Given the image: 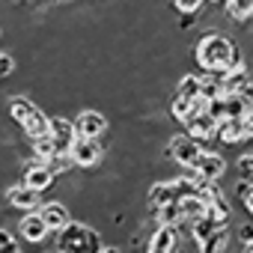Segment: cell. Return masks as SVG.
Segmentation results:
<instances>
[{"label":"cell","mask_w":253,"mask_h":253,"mask_svg":"<svg viewBox=\"0 0 253 253\" xmlns=\"http://www.w3.org/2000/svg\"><path fill=\"white\" fill-rule=\"evenodd\" d=\"M197 63L206 69V72H226V69H235V66H244L241 63V51L235 48V42H229L226 36L220 33H206L200 36L197 42Z\"/></svg>","instance_id":"cell-1"},{"label":"cell","mask_w":253,"mask_h":253,"mask_svg":"<svg viewBox=\"0 0 253 253\" xmlns=\"http://www.w3.org/2000/svg\"><path fill=\"white\" fill-rule=\"evenodd\" d=\"M101 235L84 223H75L69 220L63 229H60V238H57V253H101Z\"/></svg>","instance_id":"cell-2"},{"label":"cell","mask_w":253,"mask_h":253,"mask_svg":"<svg viewBox=\"0 0 253 253\" xmlns=\"http://www.w3.org/2000/svg\"><path fill=\"white\" fill-rule=\"evenodd\" d=\"M170 158L176 161V164H182L185 170H191L197 161H200V155H203V146H200V140L197 137H191V134H179V137H173L170 140Z\"/></svg>","instance_id":"cell-3"},{"label":"cell","mask_w":253,"mask_h":253,"mask_svg":"<svg viewBox=\"0 0 253 253\" xmlns=\"http://www.w3.org/2000/svg\"><path fill=\"white\" fill-rule=\"evenodd\" d=\"M69 155H72L75 167H84V170H92L101 164V146H98V140H89V137H78Z\"/></svg>","instance_id":"cell-4"},{"label":"cell","mask_w":253,"mask_h":253,"mask_svg":"<svg viewBox=\"0 0 253 253\" xmlns=\"http://www.w3.org/2000/svg\"><path fill=\"white\" fill-rule=\"evenodd\" d=\"M51 137H54V146L60 155H69L75 140H78V128L75 122H69L66 116H51Z\"/></svg>","instance_id":"cell-5"},{"label":"cell","mask_w":253,"mask_h":253,"mask_svg":"<svg viewBox=\"0 0 253 253\" xmlns=\"http://www.w3.org/2000/svg\"><path fill=\"white\" fill-rule=\"evenodd\" d=\"M75 128H78V137L98 140V137L107 131V119H104L98 110H84V113L75 119Z\"/></svg>","instance_id":"cell-6"},{"label":"cell","mask_w":253,"mask_h":253,"mask_svg":"<svg viewBox=\"0 0 253 253\" xmlns=\"http://www.w3.org/2000/svg\"><path fill=\"white\" fill-rule=\"evenodd\" d=\"M24 185L36 188V191H48V188L54 185V170H51L48 164H42V161L33 158V161L24 167Z\"/></svg>","instance_id":"cell-7"},{"label":"cell","mask_w":253,"mask_h":253,"mask_svg":"<svg viewBox=\"0 0 253 253\" xmlns=\"http://www.w3.org/2000/svg\"><path fill=\"white\" fill-rule=\"evenodd\" d=\"M39 194L42 191H36V188H30V185H15V188H9V194H6V200H9V206L12 209H18V211H33V209H39Z\"/></svg>","instance_id":"cell-8"},{"label":"cell","mask_w":253,"mask_h":253,"mask_svg":"<svg viewBox=\"0 0 253 253\" xmlns=\"http://www.w3.org/2000/svg\"><path fill=\"white\" fill-rule=\"evenodd\" d=\"M176 250V226H155L146 241V253H173Z\"/></svg>","instance_id":"cell-9"},{"label":"cell","mask_w":253,"mask_h":253,"mask_svg":"<svg viewBox=\"0 0 253 253\" xmlns=\"http://www.w3.org/2000/svg\"><path fill=\"white\" fill-rule=\"evenodd\" d=\"M217 125H220V122H217L211 113H197L194 119L185 122V131H188L191 137H197V140H209V137L217 134Z\"/></svg>","instance_id":"cell-10"},{"label":"cell","mask_w":253,"mask_h":253,"mask_svg":"<svg viewBox=\"0 0 253 253\" xmlns=\"http://www.w3.org/2000/svg\"><path fill=\"white\" fill-rule=\"evenodd\" d=\"M217 140H220V143H226V146H235V143L247 140V131H244V116H241V119H235V116L223 119V122L217 125Z\"/></svg>","instance_id":"cell-11"},{"label":"cell","mask_w":253,"mask_h":253,"mask_svg":"<svg viewBox=\"0 0 253 253\" xmlns=\"http://www.w3.org/2000/svg\"><path fill=\"white\" fill-rule=\"evenodd\" d=\"M194 170H197L203 179H220V176H223V170H226V161H223L217 152H203V155H200V161L194 164Z\"/></svg>","instance_id":"cell-12"},{"label":"cell","mask_w":253,"mask_h":253,"mask_svg":"<svg viewBox=\"0 0 253 253\" xmlns=\"http://www.w3.org/2000/svg\"><path fill=\"white\" fill-rule=\"evenodd\" d=\"M247 84H253V78H250V69H247V66H235V69H226V72H223V92H226V95L241 92Z\"/></svg>","instance_id":"cell-13"},{"label":"cell","mask_w":253,"mask_h":253,"mask_svg":"<svg viewBox=\"0 0 253 253\" xmlns=\"http://www.w3.org/2000/svg\"><path fill=\"white\" fill-rule=\"evenodd\" d=\"M51 229H48V223H45V217L42 214H27L24 220H21V235L30 241V244H39V241H45V235H48Z\"/></svg>","instance_id":"cell-14"},{"label":"cell","mask_w":253,"mask_h":253,"mask_svg":"<svg viewBox=\"0 0 253 253\" xmlns=\"http://www.w3.org/2000/svg\"><path fill=\"white\" fill-rule=\"evenodd\" d=\"M21 128H24V134L30 137V140H36V137H45V134H51V116H45L39 107L24 119V125H21Z\"/></svg>","instance_id":"cell-15"},{"label":"cell","mask_w":253,"mask_h":253,"mask_svg":"<svg viewBox=\"0 0 253 253\" xmlns=\"http://www.w3.org/2000/svg\"><path fill=\"white\" fill-rule=\"evenodd\" d=\"M179 200V194H176V185L173 182H158V185H152V191H149V209L155 211V209H164V206H170V203H176Z\"/></svg>","instance_id":"cell-16"},{"label":"cell","mask_w":253,"mask_h":253,"mask_svg":"<svg viewBox=\"0 0 253 253\" xmlns=\"http://www.w3.org/2000/svg\"><path fill=\"white\" fill-rule=\"evenodd\" d=\"M42 217H45V223H48V229L51 232H60L72 217H69V209L63 206V203H48V206H42V211H39Z\"/></svg>","instance_id":"cell-17"},{"label":"cell","mask_w":253,"mask_h":253,"mask_svg":"<svg viewBox=\"0 0 253 253\" xmlns=\"http://www.w3.org/2000/svg\"><path fill=\"white\" fill-rule=\"evenodd\" d=\"M179 206H182V211H185V220H197V217H203L206 211H209V203L200 197V194H191V197H185V200H179Z\"/></svg>","instance_id":"cell-18"},{"label":"cell","mask_w":253,"mask_h":253,"mask_svg":"<svg viewBox=\"0 0 253 253\" xmlns=\"http://www.w3.org/2000/svg\"><path fill=\"white\" fill-rule=\"evenodd\" d=\"M152 214H155L158 226H161V223H164V226H179V223L185 220V211H182L179 200H176V203H170V206H164V209H155Z\"/></svg>","instance_id":"cell-19"},{"label":"cell","mask_w":253,"mask_h":253,"mask_svg":"<svg viewBox=\"0 0 253 253\" xmlns=\"http://www.w3.org/2000/svg\"><path fill=\"white\" fill-rule=\"evenodd\" d=\"M54 155H60V152H57V146H54V137H51V134H45V137H36V140H33V158H36V161L48 164Z\"/></svg>","instance_id":"cell-20"},{"label":"cell","mask_w":253,"mask_h":253,"mask_svg":"<svg viewBox=\"0 0 253 253\" xmlns=\"http://www.w3.org/2000/svg\"><path fill=\"white\" fill-rule=\"evenodd\" d=\"M200 92H203V78L200 75H185L176 86V95H182V98H200Z\"/></svg>","instance_id":"cell-21"},{"label":"cell","mask_w":253,"mask_h":253,"mask_svg":"<svg viewBox=\"0 0 253 253\" xmlns=\"http://www.w3.org/2000/svg\"><path fill=\"white\" fill-rule=\"evenodd\" d=\"M33 110H36V104H33L30 98H24V95H18V98L9 101V116H12L18 125H24V119H27Z\"/></svg>","instance_id":"cell-22"},{"label":"cell","mask_w":253,"mask_h":253,"mask_svg":"<svg viewBox=\"0 0 253 253\" xmlns=\"http://www.w3.org/2000/svg\"><path fill=\"white\" fill-rule=\"evenodd\" d=\"M217 229H220V223H217V220H211L209 214L197 217V220H194V238H197V244H203L206 238H211Z\"/></svg>","instance_id":"cell-23"},{"label":"cell","mask_w":253,"mask_h":253,"mask_svg":"<svg viewBox=\"0 0 253 253\" xmlns=\"http://www.w3.org/2000/svg\"><path fill=\"white\" fill-rule=\"evenodd\" d=\"M226 15L232 21H247L253 15V0H229V3H226Z\"/></svg>","instance_id":"cell-24"},{"label":"cell","mask_w":253,"mask_h":253,"mask_svg":"<svg viewBox=\"0 0 253 253\" xmlns=\"http://www.w3.org/2000/svg\"><path fill=\"white\" fill-rule=\"evenodd\" d=\"M247 113H250V101H247L244 95H238V92L226 95V119H229V116L241 119V116H247Z\"/></svg>","instance_id":"cell-25"},{"label":"cell","mask_w":253,"mask_h":253,"mask_svg":"<svg viewBox=\"0 0 253 253\" xmlns=\"http://www.w3.org/2000/svg\"><path fill=\"white\" fill-rule=\"evenodd\" d=\"M226 244H229V235H226V229L220 226L211 238H206V241L200 244V253H223V250H226Z\"/></svg>","instance_id":"cell-26"},{"label":"cell","mask_w":253,"mask_h":253,"mask_svg":"<svg viewBox=\"0 0 253 253\" xmlns=\"http://www.w3.org/2000/svg\"><path fill=\"white\" fill-rule=\"evenodd\" d=\"M211 220H217L220 226H226V220H229V206H226V200L220 197V200H214V203H209V211H206Z\"/></svg>","instance_id":"cell-27"},{"label":"cell","mask_w":253,"mask_h":253,"mask_svg":"<svg viewBox=\"0 0 253 253\" xmlns=\"http://www.w3.org/2000/svg\"><path fill=\"white\" fill-rule=\"evenodd\" d=\"M206 113H211L217 122H223V119H226V95L211 98V101H209V107H206Z\"/></svg>","instance_id":"cell-28"},{"label":"cell","mask_w":253,"mask_h":253,"mask_svg":"<svg viewBox=\"0 0 253 253\" xmlns=\"http://www.w3.org/2000/svg\"><path fill=\"white\" fill-rule=\"evenodd\" d=\"M238 176L241 179H253V152L238 158Z\"/></svg>","instance_id":"cell-29"},{"label":"cell","mask_w":253,"mask_h":253,"mask_svg":"<svg viewBox=\"0 0 253 253\" xmlns=\"http://www.w3.org/2000/svg\"><path fill=\"white\" fill-rule=\"evenodd\" d=\"M200 3H203V0H176V9H179L182 15H194V12L200 9Z\"/></svg>","instance_id":"cell-30"},{"label":"cell","mask_w":253,"mask_h":253,"mask_svg":"<svg viewBox=\"0 0 253 253\" xmlns=\"http://www.w3.org/2000/svg\"><path fill=\"white\" fill-rule=\"evenodd\" d=\"M15 72V60L9 54H0V78H9Z\"/></svg>","instance_id":"cell-31"},{"label":"cell","mask_w":253,"mask_h":253,"mask_svg":"<svg viewBox=\"0 0 253 253\" xmlns=\"http://www.w3.org/2000/svg\"><path fill=\"white\" fill-rule=\"evenodd\" d=\"M238 238H241L244 244H253V223H241V226H238Z\"/></svg>","instance_id":"cell-32"},{"label":"cell","mask_w":253,"mask_h":253,"mask_svg":"<svg viewBox=\"0 0 253 253\" xmlns=\"http://www.w3.org/2000/svg\"><path fill=\"white\" fill-rule=\"evenodd\" d=\"M250 191H253V182H250V179H244V182L238 185V191H235V194H238V200H244Z\"/></svg>","instance_id":"cell-33"},{"label":"cell","mask_w":253,"mask_h":253,"mask_svg":"<svg viewBox=\"0 0 253 253\" xmlns=\"http://www.w3.org/2000/svg\"><path fill=\"white\" fill-rule=\"evenodd\" d=\"M244 131H247V140H253V110L244 116Z\"/></svg>","instance_id":"cell-34"},{"label":"cell","mask_w":253,"mask_h":253,"mask_svg":"<svg viewBox=\"0 0 253 253\" xmlns=\"http://www.w3.org/2000/svg\"><path fill=\"white\" fill-rule=\"evenodd\" d=\"M0 253H21V247H18L15 241H9V244H3V247H0Z\"/></svg>","instance_id":"cell-35"},{"label":"cell","mask_w":253,"mask_h":253,"mask_svg":"<svg viewBox=\"0 0 253 253\" xmlns=\"http://www.w3.org/2000/svg\"><path fill=\"white\" fill-rule=\"evenodd\" d=\"M9 241H15V238H12V232H9V229H0V247L9 244Z\"/></svg>","instance_id":"cell-36"},{"label":"cell","mask_w":253,"mask_h":253,"mask_svg":"<svg viewBox=\"0 0 253 253\" xmlns=\"http://www.w3.org/2000/svg\"><path fill=\"white\" fill-rule=\"evenodd\" d=\"M244 206H247V211H250V214H253V191H250V194H247V197H244Z\"/></svg>","instance_id":"cell-37"},{"label":"cell","mask_w":253,"mask_h":253,"mask_svg":"<svg viewBox=\"0 0 253 253\" xmlns=\"http://www.w3.org/2000/svg\"><path fill=\"white\" fill-rule=\"evenodd\" d=\"M101 253H122V250H116V247H104Z\"/></svg>","instance_id":"cell-38"},{"label":"cell","mask_w":253,"mask_h":253,"mask_svg":"<svg viewBox=\"0 0 253 253\" xmlns=\"http://www.w3.org/2000/svg\"><path fill=\"white\" fill-rule=\"evenodd\" d=\"M247 253H253V244H247Z\"/></svg>","instance_id":"cell-39"},{"label":"cell","mask_w":253,"mask_h":253,"mask_svg":"<svg viewBox=\"0 0 253 253\" xmlns=\"http://www.w3.org/2000/svg\"><path fill=\"white\" fill-rule=\"evenodd\" d=\"M209 3H220V0H209Z\"/></svg>","instance_id":"cell-40"}]
</instances>
